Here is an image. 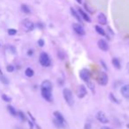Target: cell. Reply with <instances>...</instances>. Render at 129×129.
Wrapping results in <instances>:
<instances>
[{"instance_id": "cell-16", "label": "cell", "mask_w": 129, "mask_h": 129, "mask_svg": "<svg viewBox=\"0 0 129 129\" xmlns=\"http://www.w3.org/2000/svg\"><path fill=\"white\" fill-rule=\"evenodd\" d=\"M71 13H72V15L74 17V18L76 19V20H78V21H81V15H80V13H78L77 12L75 11V10L74 9V8H71Z\"/></svg>"}, {"instance_id": "cell-31", "label": "cell", "mask_w": 129, "mask_h": 129, "mask_svg": "<svg viewBox=\"0 0 129 129\" xmlns=\"http://www.w3.org/2000/svg\"><path fill=\"white\" fill-rule=\"evenodd\" d=\"M38 45H39L40 47H43V45H44V41H43V39L38 40Z\"/></svg>"}, {"instance_id": "cell-34", "label": "cell", "mask_w": 129, "mask_h": 129, "mask_svg": "<svg viewBox=\"0 0 129 129\" xmlns=\"http://www.w3.org/2000/svg\"><path fill=\"white\" fill-rule=\"evenodd\" d=\"M126 71H127V73H128V74H129V63H127V64H126Z\"/></svg>"}, {"instance_id": "cell-10", "label": "cell", "mask_w": 129, "mask_h": 129, "mask_svg": "<svg viewBox=\"0 0 129 129\" xmlns=\"http://www.w3.org/2000/svg\"><path fill=\"white\" fill-rule=\"evenodd\" d=\"M41 89L49 90V91H52V83L48 80H45L42 82L41 84Z\"/></svg>"}, {"instance_id": "cell-14", "label": "cell", "mask_w": 129, "mask_h": 129, "mask_svg": "<svg viewBox=\"0 0 129 129\" xmlns=\"http://www.w3.org/2000/svg\"><path fill=\"white\" fill-rule=\"evenodd\" d=\"M53 115H54V117H55L56 119L58 120L59 122H61V123H63V124H64V125H66V120H64V117H63V115L61 114V113L59 112V111H54Z\"/></svg>"}, {"instance_id": "cell-21", "label": "cell", "mask_w": 129, "mask_h": 129, "mask_svg": "<svg viewBox=\"0 0 129 129\" xmlns=\"http://www.w3.org/2000/svg\"><path fill=\"white\" fill-rule=\"evenodd\" d=\"M21 10H22V12H23V13H27V14H29V13H31L29 7L27 6H26V5H22V6H21Z\"/></svg>"}, {"instance_id": "cell-7", "label": "cell", "mask_w": 129, "mask_h": 129, "mask_svg": "<svg viewBox=\"0 0 129 129\" xmlns=\"http://www.w3.org/2000/svg\"><path fill=\"white\" fill-rule=\"evenodd\" d=\"M73 28H74V30L75 31L78 35H80V36H84V35L86 34L85 29L83 28V27L81 25V24L74 23L73 24Z\"/></svg>"}, {"instance_id": "cell-11", "label": "cell", "mask_w": 129, "mask_h": 129, "mask_svg": "<svg viewBox=\"0 0 129 129\" xmlns=\"http://www.w3.org/2000/svg\"><path fill=\"white\" fill-rule=\"evenodd\" d=\"M97 45H98L99 49L104 50V51H107V50H109V45H108L107 42L104 41V40H103V39L99 40L98 43H97Z\"/></svg>"}, {"instance_id": "cell-33", "label": "cell", "mask_w": 129, "mask_h": 129, "mask_svg": "<svg viewBox=\"0 0 129 129\" xmlns=\"http://www.w3.org/2000/svg\"><path fill=\"white\" fill-rule=\"evenodd\" d=\"M27 54H28L29 56H32L33 55V50H28V53H27Z\"/></svg>"}, {"instance_id": "cell-27", "label": "cell", "mask_w": 129, "mask_h": 129, "mask_svg": "<svg viewBox=\"0 0 129 129\" xmlns=\"http://www.w3.org/2000/svg\"><path fill=\"white\" fill-rule=\"evenodd\" d=\"M2 98L4 101H6V102H11L12 101V98L9 96H7L6 95H2Z\"/></svg>"}, {"instance_id": "cell-15", "label": "cell", "mask_w": 129, "mask_h": 129, "mask_svg": "<svg viewBox=\"0 0 129 129\" xmlns=\"http://www.w3.org/2000/svg\"><path fill=\"white\" fill-rule=\"evenodd\" d=\"M78 12H79L80 15H81V16L82 17V19L84 20H86V21H88V22L91 21V19L89 18V16H88V15L87 14V13H85V12L83 11V10H81V8H79V9H78Z\"/></svg>"}, {"instance_id": "cell-4", "label": "cell", "mask_w": 129, "mask_h": 129, "mask_svg": "<svg viewBox=\"0 0 129 129\" xmlns=\"http://www.w3.org/2000/svg\"><path fill=\"white\" fill-rule=\"evenodd\" d=\"M95 117H96V119L103 124H107L108 122H109V119H108L107 116H106L105 113L102 111H98V112L96 113V115H95Z\"/></svg>"}, {"instance_id": "cell-18", "label": "cell", "mask_w": 129, "mask_h": 129, "mask_svg": "<svg viewBox=\"0 0 129 129\" xmlns=\"http://www.w3.org/2000/svg\"><path fill=\"white\" fill-rule=\"evenodd\" d=\"M7 109H8V111H9L10 114H11L12 116H17V111H16V110H15L14 108L13 107V106L8 105L7 106Z\"/></svg>"}, {"instance_id": "cell-36", "label": "cell", "mask_w": 129, "mask_h": 129, "mask_svg": "<svg viewBox=\"0 0 129 129\" xmlns=\"http://www.w3.org/2000/svg\"><path fill=\"white\" fill-rule=\"evenodd\" d=\"M76 1H77V2L79 3V4H81V1H82V0H76Z\"/></svg>"}, {"instance_id": "cell-5", "label": "cell", "mask_w": 129, "mask_h": 129, "mask_svg": "<svg viewBox=\"0 0 129 129\" xmlns=\"http://www.w3.org/2000/svg\"><path fill=\"white\" fill-rule=\"evenodd\" d=\"M80 77L81 78V80L84 81H86V82H88L90 80V73L89 71L88 70V69L84 68L82 69V70H81V72H80Z\"/></svg>"}, {"instance_id": "cell-30", "label": "cell", "mask_w": 129, "mask_h": 129, "mask_svg": "<svg viewBox=\"0 0 129 129\" xmlns=\"http://www.w3.org/2000/svg\"><path fill=\"white\" fill-rule=\"evenodd\" d=\"M84 129H91V123L89 121L86 122V124L84 125Z\"/></svg>"}, {"instance_id": "cell-3", "label": "cell", "mask_w": 129, "mask_h": 129, "mask_svg": "<svg viewBox=\"0 0 129 129\" xmlns=\"http://www.w3.org/2000/svg\"><path fill=\"white\" fill-rule=\"evenodd\" d=\"M22 27H23V28L25 29L26 31L29 32V31H32L33 29H34L35 24L33 23L30 20L26 19V20H24L23 21H22Z\"/></svg>"}, {"instance_id": "cell-24", "label": "cell", "mask_w": 129, "mask_h": 129, "mask_svg": "<svg viewBox=\"0 0 129 129\" xmlns=\"http://www.w3.org/2000/svg\"><path fill=\"white\" fill-rule=\"evenodd\" d=\"M57 57H58L61 60H64V57H66V54H64L63 51H58V52H57Z\"/></svg>"}, {"instance_id": "cell-1", "label": "cell", "mask_w": 129, "mask_h": 129, "mask_svg": "<svg viewBox=\"0 0 129 129\" xmlns=\"http://www.w3.org/2000/svg\"><path fill=\"white\" fill-rule=\"evenodd\" d=\"M63 95H64V101L67 102V104L69 106L74 105V95H73V92L71 91V89L64 88L63 90Z\"/></svg>"}, {"instance_id": "cell-23", "label": "cell", "mask_w": 129, "mask_h": 129, "mask_svg": "<svg viewBox=\"0 0 129 129\" xmlns=\"http://www.w3.org/2000/svg\"><path fill=\"white\" fill-rule=\"evenodd\" d=\"M17 115H18L19 118H20V120H22V121L26 120V117H25V115H24V113L22 112V111H19V112H17Z\"/></svg>"}, {"instance_id": "cell-17", "label": "cell", "mask_w": 129, "mask_h": 129, "mask_svg": "<svg viewBox=\"0 0 129 129\" xmlns=\"http://www.w3.org/2000/svg\"><path fill=\"white\" fill-rule=\"evenodd\" d=\"M111 63H112L113 67H114L115 68H117V69H120V68H121V64H120L119 59H118V58H113L112 61H111Z\"/></svg>"}, {"instance_id": "cell-32", "label": "cell", "mask_w": 129, "mask_h": 129, "mask_svg": "<svg viewBox=\"0 0 129 129\" xmlns=\"http://www.w3.org/2000/svg\"><path fill=\"white\" fill-rule=\"evenodd\" d=\"M84 6H85V8H86V9L88 10V11L89 12V13H93V10H92V9H90V7L88 6V4H85Z\"/></svg>"}, {"instance_id": "cell-20", "label": "cell", "mask_w": 129, "mask_h": 129, "mask_svg": "<svg viewBox=\"0 0 129 129\" xmlns=\"http://www.w3.org/2000/svg\"><path fill=\"white\" fill-rule=\"evenodd\" d=\"M53 124H54V125H55V126L57 127V128H63V127H64V124L59 122L58 120H57L56 118L53 120Z\"/></svg>"}, {"instance_id": "cell-6", "label": "cell", "mask_w": 129, "mask_h": 129, "mask_svg": "<svg viewBox=\"0 0 129 129\" xmlns=\"http://www.w3.org/2000/svg\"><path fill=\"white\" fill-rule=\"evenodd\" d=\"M108 75L106 73L102 72L100 74H99V77H98V83L102 86H105L107 85L108 83Z\"/></svg>"}, {"instance_id": "cell-29", "label": "cell", "mask_w": 129, "mask_h": 129, "mask_svg": "<svg viewBox=\"0 0 129 129\" xmlns=\"http://www.w3.org/2000/svg\"><path fill=\"white\" fill-rule=\"evenodd\" d=\"M0 79H1V81H2L3 83H5V84H8L9 83V81H8V80L6 79V77H4V76H0Z\"/></svg>"}, {"instance_id": "cell-25", "label": "cell", "mask_w": 129, "mask_h": 129, "mask_svg": "<svg viewBox=\"0 0 129 129\" xmlns=\"http://www.w3.org/2000/svg\"><path fill=\"white\" fill-rule=\"evenodd\" d=\"M6 70H7V72H9V73L13 72V71H14V67L12 66V64H9V66L6 67Z\"/></svg>"}, {"instance_id": "cell-9", "label": "cell", "mask_w": 129, "mask_h": 129, "mask_svg": "<svg viewBox=\"0 0 129 129\" xmlns=\"http://www.w3.org/2000/svg\"><path fill=\"white\" fill-rule=\"evenodd\" d=\"M41 94H42V96L46 101H48V102H51L52 101L51 91H49V90H45V89H41Z\"/></svg>"}, {"instance_id": "cell-19", "label": "cell", "mask_w": 129, "mask_h": 129, "mask_svg": "<svg viewBox=\"0 0 129 129\" xmlns=\"http://www.w3.org/2000/svg\"><path fill=\"white\" fill-rule=\"evenodd\" d=\"M25 74H26V75H27V77H33V76H34V74H35V72H34V70H33V69L27 68V69H26V71H25Z\"/></svg>"}, {"instance_id": "cell-2", "label": "cell", "mask_w": 129, "mask_h": 129, "mask_svg": "<svg viewBox=\"0 0 129 129\" xmlns=\"http://www.w3.org/2000/svg\"><path fill=\"white\" fill-rule=\"evenodd\" d=\"M39 62L40 64L44 67H48L50 66L51 64V61H50V56L46 53V52H42L40 54V57H39Z\"/></svg>"}, {"instance_id": "cell-13", "label": "cell", "mask_w": 129, "mask_h": 129, "mask_svg": "<svg viewBox=\"0 0 129 129\" xmlns=\"http://www.w3.org/2000/svg\"><path fill=\"white\" fill-rule=\"evenodd\" d=\"M97 20L101 25H106L107 24V18L104 13H99L97 16Z\"/></svg>"}, {"instance_id": "cell-28", "label": "cell", "mask_w": 129, "mask_h": 129, "mask_svg": "<svg viewBox=\"0 0 129 129\" xmlns=\"http://www.w3.org/2000/svg\"><path fill=\"white\" fill-rule=\"evenodd\" d=\"M8 34H9L10 36H14V35L17 34V30H16V29L11 28V29H9V30H8Z\"/></svg>"}, {"instance_id": "cell-8", "label": "cell", "mask_w": 129, "mask_h": 129, "mask_svg": "<svg viewBox=\"0 0 129 129\" xmlns=\"http://www.w3.org/2000/svg\"><path fill=\"white\" fill-rule=\"evenodd\" d=\"M87 95V88L84 85H80L77 89V95L79 98H83Z\"/></svg>"}, {"instance_id": "cell-35", "label": "cell", "mask_w": 129, "mask_h": 129, "mask_svg": "<svg viewBox=\"0 0 129 129\" xmlns=\"http://www.w3.org/2000/svg\"><path fill=\"white\" fill-rule=\"evenodd\" d=\"M101 129H112V128H111V127H109V126H103V127H101Z\"/></svg>"}, {"instance_id": "cell-37", "label": "cell", "mask_w": 129, "mask_h": 129, "mask_svg": "<svg viewBox=\"0 0 129 129\" xmlns=\"http://www.w3.org/2000/svg\"><path fill=\"white\" fill-rule=\"evenodd\" d=\"M0 46H1V42H0Z\"/></svg>"}, {"instance_id": "cell-26", "label": "cell", "mask_w": 129, "mask_h": 129, "mask_svg": "<svg viewBox=\"0 0 129 129\" xmlns=\"http://www.w3.org/2000/svg\"><path fill=\"white\" fill-rule=\"evenodd\" d=\"M110 98H111V100L112 101L113 103H117V104H118V99H117L116 97H114V95H113V94H112V93L110 94Z\"/></svg>"}, {"instance_id": "cell-22", "label": "cell", "mask_w": 129, "mask_h": 129, "mask_svg": "<svg viewBox=\"0 0 129 129\" xmlns=\"http://www.w3.org/2000/svg\"><path fill=\"white\" fill-rule=\"evenodd\" d=\"M95 30H96V32L98 33L99 35H101V36H105V31L101 27H99V26H95Z\"/></svg>"}, {"instance_id": "cell-12", "label": "cell", "mask_w": 129, "mask_h": 129, "mask_svg": "<svg viewBox=\"0 0 129 129\" xmlns=\"http://www.w3.org/2000/svg\"><path fill=\"white\" fill-rule=\"evenodd\" d=\"M120 93L125 98H129V84H125L120 89Z\"/></svg>"}]
</instances>
